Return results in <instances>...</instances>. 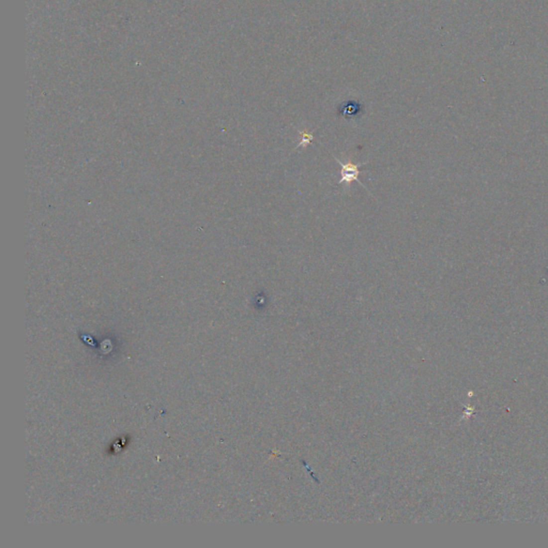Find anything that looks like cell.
I'll return each instance as SVG.
<instances>
[{"mask_svg":"<svg viewBox=\"0 0 548 548\" xmlns=\"http://www.w3.org/2000/svg\"><path fill=\"white\" fill-rule=\"evenodd\" d=\"M335 161L338 163V164L341 167L340 168V180L338 181V184L346 183L347 186L349 187L353 181H357L361 184L362 187H364V184H362L359 181V175L361 173V170H360L359 167L361 165H364V163H360V164H352V163L348 162L347 164H344V163H341L340 161H338V159H335Z\"/></svg>","mask_w":548,"mask_h":548,"instance_id":"obj_1","label":"cell"},{"mask_svg":"<svg viewBox=\"0 0 548 548\" xmlns=\"http://www.w3.org/2000/svg\"><path fill=\"white\" fill-rule=\"evenodd\" d=\"M338 112L347 119L355 118L362 112V105L357 102H346L339 106Z\"/></svg>","mask_w":548,"mask_h":548,"instance_id":"obj_2","label":"cell"},{"mask_svg":"<svg viewBox=\"0 0 548 548\" xmlns=\"http://www.w3.org/2000/svg\"><path fill=\"white\" fill-rule=\"evenodd\" d=\"M299 133H300V143H299V145L296 147V149H298L299 147H307L308 145H310L312 143V140L314 139V136H313L312 134H310L307 131L299 132Z\"/></svg>","mask_w":548,"mask_h":548,"instance_id":"obj_3","label":"cell"}]
</instances>
